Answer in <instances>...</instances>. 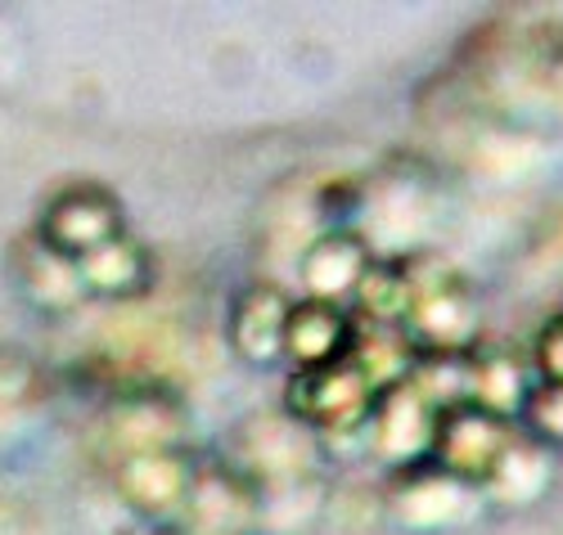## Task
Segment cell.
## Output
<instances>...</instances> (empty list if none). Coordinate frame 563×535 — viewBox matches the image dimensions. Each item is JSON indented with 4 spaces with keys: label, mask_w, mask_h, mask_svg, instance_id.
<instances>
[{
    "label": "cell",
    "mask_w": 563,
    "mask_h": 535,
    "mask_svg": "<svg viewBox=\"0 0 563 535\" xmlns=\"http://www.w3.org/2000/svg\"><path fill=\"white\" fill-rule=\"evenodd\" d=\"M410 279V306L401 333L419 356H460L478 347V302L468 283L442 261L401 266Z\"/></svg>",
    "instance_id": "1"
},
{
    "label": "cell",
    "mask_w": 563,
    "mask_h": 535,
    "mask_svg": "<svg viewBox=\"0 0 563 535\" xmlns=\"http://www.w3.org/2000/svg\"><path fill=\"white\" fill-rule=\"evenodd\" d=\"M487 86L514 118H563V32H537L509 45Z\"/></svg>",
    "instance_id": "2"
},
{
    "label": "cell",
    "mask_w": 563,
    "mask_h": 535,
    "mask_svg": "<svg viewBox=\"0 0 563 535\" xmlns=\"http://www.w3.org/2000/svg\"><path fill=\"white\" fill-rule=\"evenodd\" d=\"M379 382H374L347 352V360L324 365V369H302L289 382V414L298 423L324 427V432H352L374 414L379 401Z\"/></svg>",
    "instance_id": "3"
},
{
    "label": "cell",
    "mask_w": 563,
    "mask_h": 535,
    "mask_svg": "<svg viewBox=\"0 0 563 535\" xmlns=\"http://www.w3.org/2000/svg\"><path fill=\"white\" fill-rule=\"evenodd\" d=\"M514 442L509 436V423L478 410V405H455V410H442L438 414V432H433V450H429V464H438L442 472L478 486L492 477V468L500 464L505 446Z\"/></svg>",
    "instance_id": "4"
},
{
    "label": "cell",
    "mask_w": 563,
    "mask_h": 535,
    "mask_svg": "<svg viewBox=\"0 0 563 535\" xmlns=\"http://www.w3.org/2000/svg\"><path fill=\"white\" fill-rule=\"evenodd\" d=\"M113 238H122V212L118 199L104 189H68L41 216L45 253L64 261H86L90 253L109 248Z\"/></svg>",
    "instance_id": "5"
},
{
    "label": "cell",
    "mask_w": 563,
    "mask_h": 535,
    "mask_svg": "<svg viewBox=\"0 0 563 535\" xmlns=\"http://www.w3.org/2000/svg\"><path fill=\"white\" fill-rule=\"evenodd\" d=\"M369 427H374V450H379L388 464L415 468V464H424L429 450H433L438 410L419 397L410 387V378H406V382L388 387V392L374 401Z\"/></svg>",
    "instance_id": "6"
},
{
    "label": "cell",
    "mask_w": 563,
    "mask_h": 535,
    "mask_svg": "<svg viewBox=\"0 0 563 535\" xmlns=\"http://www.w3.org/2000/svg\"><path fill=\"white\" fill-rule=\"evenodd\" d=\"M393 509L406 526H455L464 517H474L478 500H474V486L442 472L438 464H415L401 468L397 477V491H393Z\"/></svg>",
    "instance_id": "7"
},
{
    "label": "cell",
    "mask_w": 563,
    "mask_h": 535,
    "mask_svg": "<svg viewBox=\"0 0 563 535\" xmlns=\"http://www.w3.org/2000/svg\"><path fill=\"white\" fill-rule=\"evenodd\" d=\"M195 472L180 450H150V455H126L118 464V491L126 495L131 509L150 517H176L190 500Z\"/></svg>",
    "instance_id": "8"
},
{
    "label": "cell",
    "mask_w": 563,
    "mask_h": 535,
    "mask_svg": "<svg viewBox=\"0 0 563 535\" xmlns=\"http://www.w3.org/2000/svg\"><path fill=\"white\" fill-rule=\"evenodd\" d=\"M374 257H369V243L361 230H330L320 234L307 257H302V283L316 302H347L356 298L361 279L369 275Z\"/></svg>",
    "instance_id": "9"
},
{
    "label": "cell",
    "mask_w": 563,
    "mask_h": 535,
    "mask_svg": "<svg viewBox=\"0 0 563 535\" xmlns=\"http://www.w3.org/2000/svg\"><path fill=\"white\" fill-rule=\"evenodd\" d=\"M352 337H356V324L334 302L307 298V302H294L289 306V320H285V356L298 365V374L347 360Z\"/></svg>",
    "instance_id": "10"
},
{
    "label": "cell",
    "mask_w": 563,
    "mask_h": 535,
    "mask_svg": "<svg viewBox=\"0 0 563 535\" xmlns=\"http://www.w3.org/2000/svg\"><path fill=\"white\" fill-rule=\"evenodd\" d=\"M285 320H289L285 293L271 283H253L230 311V347L249 365H275L285 356Z\"/></svg>",
    "instance_id": "11"
},
{
    "label": "cell",
    "mask_w": 563,
    "mask_h": 535,
    "mask_svg": "<svg viewBox=\"0 0 563 535\" xmlns=\"http://www.w3.org/2000/svg\"><path fill=\"white\" fill-rule=\"evenodd\" d=\"M532 374L519 365V356L505 347H474L468 352V405H478L496 419H514L532 392Z\"/></svg>",
    "instance_id": "12"
},
{
    "label": "cell",
    "mask_w": 563,
    "mask_h": 535,
    "mask_svg": "<svg viewBox=\"0 0 563 535\" xmlns=\"http://www.w3.org/2000/svg\"><path fill=\"white\" fill-rule=\"evenodd\" d=\"M244 472L257 481H298L311 446L294 419H257L244 427Z\"/></svg>",
    "instance_id": "13"
},
{
    "label": "cell",
    "mask_w": 563,
    "mask_h": 535,
    "mask_svg": "<svg viewBox=\"0 0 563 535\" xmlns=\"http://www.w3.org/2000/svg\"><path fill=\"white\" fill-rule=\"evenodd\" d=\"M550 477H554V464H550V446L541 442H509L500 464L492 468L487 486L496 491L500 504H532L550 491Z\"/></svg>",
    "instance_id": "14"
},
{
    "label": "cell",
    "mask_w": 563,
    "mask_h": 535,
    "mask_svg": "<svg viewBox=\"0 0 563 535\" xmlns=\"http://www.w3.org/2000/svg\"><path fill=\"white\" fill-rule=\"evenodd\" d=\"M113 436L126 455H150V450H172L180 436V414L158 401V397H135L113 410Z\"/></svg>",
    "instance_id": "15"
},
{
    "label": "cell",
    "mask_w": 563,
    "mask_h": 535,
    "mask_svg": "<svg viewBox=\"0 0 563 535\" xmlns=\"http://www.w3.org/2000/svg\"><path fill=\"white\" fill-rule=\"evenodd\" d=\"M253 513V491L244 477L230 472H199L185 500V517H195L208 531H230L234 522H244Z\"/></svg>",
    "instance_id": "16"
},
{
    "label": "cell",
    "mask_w": 563,
    "mask_h": 535,
    "mask_svg": "<svg viewBox=\"0 0 563 535\" xmlns=\"http://www.w3.org/2000/svg\"><path fill=\"white\" fill-rule=\"evenodd\" d=\"M81 279H86L90 293H100V298H135L140 288L150 283V266H145V253L122 234L109 243V248L90 253L81 261Z\"/></svg>",
    "instance_id": "17"
},
{
    "label": "cell",
    "mask_w": 563,
    "mask_h": 535,
    "mask_svg": "<svg viewBox=\"0 0 563 535\" xmlns=\"http://www.w3.org/2000/svg\"><path fill=\"white\" fill-rule=\"evenodd\" d=\"M356 306L365 315V324H388L401 328L406 306H410V279L397 261H374L369 275L356 288Z\"/></svg>",
    "instance_id": "18"
},
{
    "label": "cell",
    "mask_w": 563,
    "mask_h": 535,
    "mask_svg": "<svg viewBox=\"0 0 563 535\" xmlns=\"http://www.w3.org/2000/svg\"><path fill=\"white\" fill-rule=\"evenodd\" d=\"M528 419V432H532V442L541 446H563V382H532V392L519 410Z\"/></svg>",
    "instance_id": "19"
},
{
    "label": "cell",
    "mask_w": 563,
    "mask_h": 535,
    "mask_svg": "<svg viewBox=\"0 0 563 535\" xmlns=\"http://www.w3.org/2000/svg\"><path fill=\"white\" fill-rule=\"evenodd\" d=\"M537 369L541 382H563V311L537 333Z\"/></svg>",
    "instance_id": "20"
}]
</instances>
